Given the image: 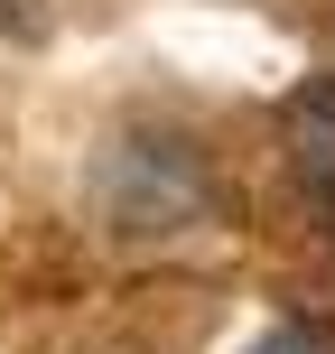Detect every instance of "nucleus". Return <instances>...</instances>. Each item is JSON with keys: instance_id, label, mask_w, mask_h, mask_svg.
Segmentation results:
<instances>
[{"instance_id": "nucleus-2", "label": "nucleus", "mask_w": 335, "mask_h": 354, "mask_svg": "<svg viewBox=\"0 0 335 354\" xmlns=\"http://www.w3.org/2000/svg\"><path fill=\"white\" fill-rule=\"evenodd\" d=\"M251 354H335V336H326V326H298V317H289V326H270V336H251Z\"/></svg>"}, {"instance_id": "nucleus-1", "label": "nucleus", "mask_w": 335, "mask_h": 354, "mask_svg": "<svg viewBox=\"0 0 335 354\" xmlns=\"http://www.w3.org/2000/svg\"><path fill=\"white\" fill-rule=\"evenodd\" d=\"M280 149H289V168H298V187H317L335 205V75H307L280 103Z\"/></svg>"}]
</instances>
